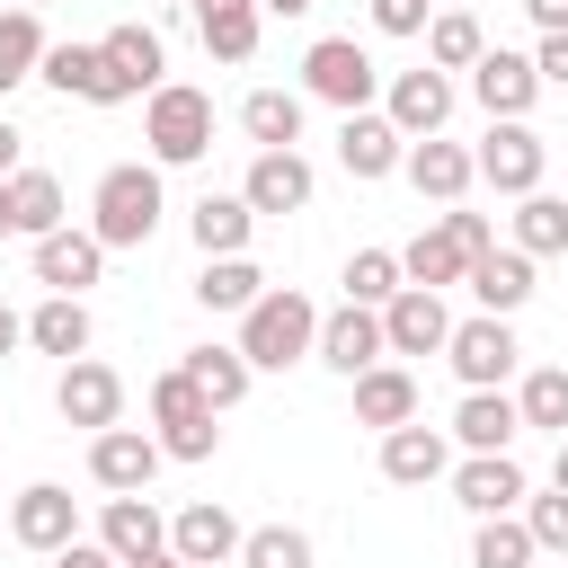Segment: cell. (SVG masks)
<instances>
[{
  "label": "cell",
  "instance_id": "cell-57",
  "mask_svg": "<svg viewBox=\"0 0 568 568\" xmlns=\"http://www.w3.org/2000/svg\"><path fill=\"white\" fill-rule=\"evenodd\" d=\"M178 568H186V559H178Z\"/></svg>",
  "mask_w": 568,
  "mask_h": 568
},
{
  "label": "cell",
  "instance_id": "cell-3",
  "mask_svg": "<svg viewBox=\"0 0 568 568\" xmlns=\"http://www.w3.org/2000/svg\"><path fill=\"white\" fill-rule=\"evenodd\" d=\"M142 142H151L160 169L204 160V151H213V98H204L195 80H160V89L142 98Z\"/></svg>",
  "mask_w": 568,
  "mask_h": 568
},
{
  "label": "cell",
  "instance_id": "cell-26",
  "mask_svg": "<svg viewBox=\"0 0 568 568\" xmlns=\"http://www.w3.org/2000/svg\"><path fill=\"white\" fill-rule=\"evenodd\" d=\"M98 541L115 550V559H151V550H169V515L133 488V497H106L98 506Z\"/></svg>",
  "mask_w": 568,
  "mask_h": 568
},
{
  "label": "cell",
  "instance_id": "cell-25",
  "mask_svg": "<svg viewBox=\"0 0 568 568\" xmlns=\"http://www.w3.org/2000/svg\"><path fill=\"white\" fill-rule=\"evenodd\" d=\"M408 417H417V373L390 364V355L364 364V373H355V426H382V435H390V426H408Z\"/></svg>",
  "mask_w": 568,
  "mask_h": 568
},
{
  "label": "cell",
  "instance_id": "cell-21",
  "mask_svg": "<svg viewBox=\"0 0 568 568\" xmlns=\"http://www.w3.org/2000/svg\"><path fill=\"white\" fill-rule=\"evenodd\" d=\"M399 151H408V133H399L390 115H373V106H355V115L337 124V169H346V178H390Z\"/></svg>",
  "mask_w": 568,
  "mask_h": 568
},
{
  "label": "cell",
  "instance_id": "cell-44",
  "mask_svg": "<svg viewBox=\"0 0 568 568\" xmlns=\"http://www.w3.org/2000/svg\"><path fill=\"white\" fill-rule=\"evenodd\" d=\"M426 18H435V0H373L382 36H426Z\"/></svg>",
  "mask_w": 568,
  "mask_h": 568
},
{
  "label": "cell",
  "instance_id": "cell-38",
  "mask_svg": "<svg viewBox=\"0 0 568 568\" xmlns=\"http://www.w3.org/2000/svg\"><path fill=\"white\" fill-rule=\"evenodd\" d=\"M44 18L36 9H0V98L18 89V80H36V62H44Z\"/></svg>",
  "mask_w": 568,
  "mask_h": 568
},
{
  "label": "cell",
  "instance_id": "cell-16",
  "mask_svg": "<svg viewBox=\"0 0 568 568\" xmlns=\"http://www.w3.org/2000/svg\"><path fill=\"white\" fill-rule=\"evenodd\" d=\"M36 80H44V89H62V98H80V106H124V89H115V71H106V53H98V44H44Z\"/></svg>",
  "mask_w": 568,
  "mask_h": 568
},
{
  "label": "cell",
  "instance_id": "cell-40",
  "mask_svg": "<svg viewBox=\"0 0 568 568\" xmlns=\"http://www.w3.org/2000/svg\"><path fill=\"white\" fill-rule=\"evenodd\" d=\"M541 550H532V532H524V515H479V532H470V568H532Z\"/></svg>",
  "mask_w": 568,
  "mask_h": 568
},
{
  "label": "cell",
  "instance_id": "cell-49",
  "mask_svg": "<svg viewBox=\"0 0 568 568\" xmlns=\"http://www.w3.org/2000/svg\"><path fill=\"white\" fill-rule=\"evenodd\" d=\"M18 346H27V320H18V311H9V302H0V364H9V355H18Z\"/></svg>",
  "mask_w": 568,
  "mask_h": 568
},
{
  "label": "cell",
  "instance_id": "cell-17",
  "mask_svg": "<svg viewBox=\"0 0 568 568\" xmlns=\"http://www.w3.org/2000/svg\"><path fill=\"white\" fill-rule=\"evenodd\" d=\"M470 98H479L488 115H532V98H541V71H532V53H506V44H488V53L470 62Z\"/></svg>",
  "mask_w": 568,
  "mask_h": 568
},
{
  "label": "cell",
  "instance_id": "cell-37",
  "mask_svg": "<svg viewBox=\"0 0 568 568\" xmlns=\"http://www.w3.org/2000/svg\"><path fill=\"white\" fill-rule=\"evenodd\" d=\"M515 417L541 426V435H568V364H532L515 382Z\"/></svg>",
  "mask_w": 568,
  "mask_h": 568
},
{
  "label": "cell",
  "instance_id": "cell-28",
  "mask_svg": "<svg viewBox=\"0 0 568 568\" xmlns=\"http://www.w3.org/2000/svg\"><path fill=\"white\" fill-rule=\"evenodd\" d=\"M186 9H195V36H204L213 62H248L257 53V18H266L257 0H186Z\"/></svg>",
  "mask_w": 568,
  "mask_h": 568
},
{
  "label": "cell",
  "instance_id": "cell-54",
  "mask_svg": "<svg viewBox=\"0 0 568 568\" xmlns=\"http://www.w3.org/2000/svg\"><path fill=\"white\" fill-rule=\"evenodd\" d=\"M0 240H18V231H9V178H0Z\"/></svg>",
  "mask_w": 568,
  "mask_h": 568
},
{
  "label": "cell",
  "instance_id": "cell-51",
  "mask_svg": "<svg viewBox=\"0 0 568 568\" xmlns=\"http://www.w3.org/2000/svg\"><path fill=\"white\" fill-rule=\"evenodd\" d=\"M257 9H266V18H311L320 0H257Z\"/></svg>",
  "mask_w": 568,
  "mask_h": 568
},
{
  "label": "cell",
  "instance_id": "cell-45",
  "mask_svg": "<svg viewBox=\"0 0 568 568\" xmlns=\"http://www.w3.org/2000/svg\"><path fill=\"white\" fill-rule=\"evenodd\" d=\"M435 222H444V231H453V240H462L470 257H479V248H497V231H488V213H462V204H453V213H435Z\"/></svg>",
  "mask_w": 568,
  "mask_h": 568
},
{
  "label": "cell",
  "instance_id": "cell-33",
  "mask_svg": "<svg viewBox=\"0 0 568 568\" xmlns=\"http://www.w3.org/2000/svg\"><path fill=\"white\" fill-rule=\"evenodd\" d=\"M186 231H195V248H204V257H240V248H248V231H257V213H248L240 195H204V204L186 213Z\"/></svg>",
  "mask_w": 568,
  "mask_h": 568
},
{
  "label": "cell",
  "instance_id": "cell-10",
  "mask_svg": "<svg viewBox=\"0 0 568 568\" xmlns=\"http://www.w3.org/2000/svg\"><path fill=\"white\" fill-rule=\"evenodd\" d=\"M444 337H453V311H444V293H426V284H399V293L382 302V346H390V355H444Z\"/></svg>",
  "mask_w": 568,
  "mask_h": 568
},
{
  "label": "cell",
  "instance_id": "cell-53",
  "mask_svg": "<svg viewBox=\"0 0 568 568\" xmlns=\"http://www.w3.org/2000/svg\"><path fill=\"white\" fill-rule=\"evenodd\" d=\"M550 488H568V435H559V462H550Z\"/></svg>",
  "mask_w": 568,
  "mask_h": 568
},
{
  "label": "cell",
  "instance_id": "cell-32",
  "mask_svg": "<svg viewBox=\"0 0 568 568\" xmlns=\"http://www.w3.org/2000/svg\"><path fill=\"white\" fill-rule=\"evenodd\" d=\"M9 231H18V240L62 231V178H53V169H18V178H9Z\"/></svg>",
  "mask_w": 568,
  "mask_h": 568
},
{
  "label": "cell",
  "instance_id": "cell-1",
  "mask_svg": "<svg viewBox=\"0 0 568 568\" xmlns=\"http://www.w3.org/2000/svg\"><path fill=\"white\" fill-rule=\"evenodd\" d=\"M311 346H320V302H311V293L266 284V293L240 311V355H248V373H284V364H302Z\"/></svg>",
  "mask_w": 568,
  "mask_h": 568
},
{
  "label": "cell",
  "instance_id": "cell-11",
  "mask_svg": "<svg viewBox=\"0 0 568 568\" xmlns=\"http://www.w3.org/2000/svg\"><path fill=\"white\" fill-rule=\"evenodd\" d=\"M27 248H36V284H44V293H89V284L106 275V240H98V231H71V222H62V231H44V240H27Z\"/></svg>",
  "mask_w": 568,
  "mask_h": 568
},
{
  "label": "cell",
  "instance_id": "cell-42",
  "mask_svg": "<svg viewBox=\"0 0 568 568\" xmlns=\"http://www.w3.org/2000/svg\"><path fill=\"white\" fill-rule=\"evenodd\" d=\"M240 568H311V532L257 524V532H240Z\"/></svg>",
  "mask_w": 568,
  "mask_h": 568
},
{
  "label": "cell",
  "instance_id": "cell-43",
  "mask_svg": "<svg viewBox=\"0 0 568 568\" xmlns=\"http://www.w3.org/2000/svg\"><path fill=\"white\" fill-rule=\"evenodd\" d=\"M524 532H532V550L568 559V488H524Z\"/></svg>",
  "mask_w": 568,
  "mask_h": 568
},
{
  "label": "cell",
  "instance_id": "cell-15",
  "mask_svg": "<svg viewBox=\"0 0 568 568\" xmlns=\"http://www.w3.org/2000/svg\"><path fill=\"white\" fill-rule=\"evenodd\" d=\"M444 470H453V435H444V426H417V417H408V426L382 435V479H390V488H435Z\"/></svg>",
  "mask_w": 568,
  "mask_h": 568
},
{
  "label": "cell",
  "instance_id": "cell-55",
  "mask_svg": "<svg viewBox=\"0 0 568 568\" xmlns=\"http://www.w3.org/2000/svg\"><path fill=\"white\" fill-rule=\"evenodd\" d=\"M0 9H53V0H0Z\"/></svg>",
  "mask_w": 568,
  "mask_h": 568
},
{
  "label": "cell",
  "instance_id": "cell-2",
  "mask_svg": "<svg viewBox=\"0 0 568 568\" xmlns=\"http://www.w3.org/2000/svg\"><path fill=\"white\" fill-rule=\"evenodd\" d=\"M160 213H169L160 160H124V169H106L98 195H89V231H98L106 248H142V240L160 231Z\"/></svg>",
  "mask_w": 568,
  "mask_h": 568
},
{
  "label": "cell",
  "instance_id": "cell-56",
  "mask_svg": "<svg viewBox=\"0 0 568 568\" xmlns=\"http://www.w3.org/2000/svg\"><path fill=\"white\" fill-rule=\"evenodd\" d=\"M435 9H470V0H435Z\"/></svg>",
  "mask_w": 568,
  "mask_h": 568
},
{
  "label": "cell",
  "instance_id": "cell-12",
  "mask_svg": "<svg viewBox=\"0 0 568 568\" xmlns=\"http://www.w3.org/2000/svg\"><path fill=\"white\" fill-rule=\"evenodd\" d=\"M9 532H18V550H62V541H80V506H71V488H53V479H36V488H18L9 497Z\"/></svg>",
  "mask_w": 568,
  "mask_h": 568
},
{
  "label": "cell",
  "instance_id": "cell-52",
  "mask_svg": "<svg viewBox=\"0 0 568 568\" xmlns=\"http://www.w3.org/2000/svg\"><path fill=\"white\" fill-rule=\"evenodd\" d=\"M115 568H178V550H151V559H115Z\"/></svg>",
  "mask_w": 568,
  "mask_h": 568
},
{
  "label": "cell",
  "instance_id": "cell-47",
  "mask_svg": "<svg viewBox=\"0 0 568 568\" xmlns=\"http://www.w3.org/2000/svg\"><path fill=\"white\" fill-rule=\"evenodd\" d=\"M53 568H115V550H106V541H62Z\"/></svg>",
  "mask_w": 568,
  "mask_h": 568
},
{
  "label": "cell",
  "instance_id": "cell-34",
  "mask_svg": "<svg viewBox=\"0 0 568 568\" xmlns=\"http://www.w3.org/2000/svg\"><path fill=\"white\" fill-rule=\"evenodd\" d=\"M178 373H186L213 408H240V399H248V355H240V346H186Z\"/></svg>",
  "mask_w": 568,
  "mask_h": 568
},
{
  "label": "cell",
  "instance_id": "cell-9",
  "mask_svg": "<svg viewBox=\"0 0 568 568\" xmlns=\"http://www.w3.org/2000/svg\"><path fill=\"white\" fill-rule=\"evenodd\" d=\"M160 462H169V453H160V435H142V426H98V435H89V479H98L106 497L151 488Z\"/></svg>",
  "mask_w": 568,
  "mask_h": 568
},
{
  "label": "cell",
  "instance_id": "cell-41",
  "mask_svg": "<svg viewBox=\"0 0 568 568\" xmlns=\"http://www.w3.org/2000/svg\"><path fill=\"white\" fill-rule=\"evenodd\" d=\"M399 284H408V275H399V248H355V257H346V302L382 311Z\"/></svg>",
  "mask_w": 568,
  "mask_h": 568
},
{
  "label": "cell",
  "instance_id": "cell-22",
  "mask_svg": "<svg viewBox=\"0 0 568 568\" xmlns=\"http://www.w3.org/2000/svg\"><path fill=\"white\" fill-rule=\"evenodd\" d=\"M399 169H408V186H417V195H435V204H462V195L479 186L470 151H462V142H444V133L408 142V151H399Z\"/></svg>",
  "mask_w": 568,
  "mask_h": 568
},
{
  "label": "cell",
  "instance_id": "cell-35",
  "mask_svg": "<svg viewBox=\"0 0 568 568\" xmlns=\"http://www.w3.org/2000/svg\"><path fill=\"white\" fill-rule=\"evenodd\" d=\"M266 293V275H257V257L240 248V257H204V275H195V302L204 311H248Z\"/></svg>",
  "mask_w": 568,
  "mask_h": 568
},
{
  "label": "cell",
  "instance_id": "cell-4",
  "mask_svg": "<svg viewBox=\"0 0 568 568\" xmlns=\"http://www.w3.org/2000/svg\"><path fill=\"white\" fill-rule=\"evenodd\" d=\"M213 417H222V408H213L178 364L151 382V426H160V453H169V462H213V444H222Z\"/></svg>",
  "mask_w": 568,
  "mask_h": 568
},
{
  "label": "cell",
  "instance_id": "cell-13",
  "mask_svg": "<svg viewBox=\"0 0 568 568\" xmlns=\"http://www.w3.org/2000/svg\"><path fill=\"white\" fill-rule=\"evenodd\" d=\"M169 550H178L186 568H222V559H240V515H231L222 497H195V506L169 515Z\"/></svg>",
  "mask_w": 568,
  "mask_h": 568
},
{
  "label": "cell",
  "instance_id": "cell-46",
  "mask_svg": "<svg viewBox=\"0 0 568 568\" xmlns=\"http://www.w3.org/2000/svg\"><path fill=\"white\" fill-rule=\"evenodd\" d=\"M532 71H541V89H568V27H559V36H541Z\"/></svg>",
  "mask_w": 568,
  "mask_h": 568
},
{
  "label": "cell",
  "instance_id": "cell-31",
  "mask_svg": "<svg viewBox=\"0 0 568 568\" xmlns=\"http://www.w3.org/2000/svg\"><path fill=\"white\" fill-rule=\"evenodd\" d=\"M399 275H408V284H426V293H444V284H462V275H470V248H462L444 222H426V231L399 248Z\"/></svg>",
  "mask_w": 568,
  "mask_h": 568
},
{
  "label": "cell",
  "instance_id": "cell-29",
  "mask_svg": "<svg viewBox=\"0 0 568 568\" xmlns=\"http://www.w3.org/2000/svg\"><path fill=\"white\" fill-rule=\"evenodd\" d=\"M27 346H36V355H62V364L89 355V302H80V293H44V302L27 311Z\"/></svg>",
  "mask_w": 568,
  "mask_h": 568
},
{
  "label": "cell",
  "instance_id": "cell-8",
  "mask_svg": "<svg viewBox=\"0 0 568 568\" xmlns=\"http://www.w3.org/2000/svg\"><path fill=\"white\" fill-rule=\"evenodd\" d=\"M53 408H62V426H115L124 417V373L115 364H98V355H71L62 364V382H53Z\"/></svg>",
  "mask_w": 568,
  "mask_h": 568
},
{
  "label": "cell",
  "instance_id": "cell-39",
  "mask_svg": "<svg viewBox=\"0 0 568 568\" xmlns=\"http://www.w3.org/2000/svg\"><path fill=\"white\" fill-rule=\"evenodd\" d=\"M479 53H488V36H479L470 9H435V18H426V62H435V71H470Z\"/></svg>",
  "mask_w": 568,
  "mask_h": 568
},
{
  "label": "cell",
  "instance_id": "cell-48",
  "mask_svg": "<svg viewBox=\"0 0 568 568\" xmlns=\"http://www.w3.org/2000/svg\"><path fill=\"white\" fill-rule=\"evenodd\" d=\"M524 18H532L541 36H559V27H568V0H524Z\"/></svg>",
  "mask_w": 568,
  "mask_h": 568
},
{
  "label": "cell",
  "instance_id": "cell-30",
  "mask_svg": "<svg viewBox=\"0 0 568 568\" xmlns=\"http://www.w3.org/2000/svg\"><path fill=\"white\" fill-rule=\"evenodd\" d=\"M240 133L257 151H293L302 142V89H248L240 98Z\"/></svg>",
  "mask_w": 568,
  "mask_h": 568
},
{
  "label": "cell",
  "instance_id": "cell-20",
  "mask_svg": "<svg viewBox=\"0 0 568 568\" xmlns=\"http://www.w3.org/2000/svg\"><path fill=\"white\" fill-rule=\"evenodd\" d=\"M98 53H106V71H115V89H124V98H151V89H160V71H169L160 27H133V18H124V27H106V36H98Z\"/></svg>",
  "mask_w": 568,
  "mask_h": 568
},
{
  "label": "cell",
  "instance_id": "cell-7",
  "mask_svg": "<svg viewBox=\"0 0 568 568\" xmlns=\"http://www.w3.org/2000/svg\"><path fill=\"white\" fill-rule=\"evenodd\" d=\"M541 160H550V151H541V133H532L524 115H488V142L470 151V169H479L497 195H532V186H541Z\"/></svg>",
  "mask_w": 568,
  "mask_h": 568
},
{
  "label": "cell",
  "instance_id": "cell-23",
  "mask_svg": "<svg viewBox=\"0 0 568 568\" xmlns=\"http://www.w3.org/2000/svg\"><path fill=\"white\" fill-rule=\"evenodd\" d=\"M462 453H515V435H524V417H515V390H462V408H453V426H444Z\"/></svg>",
  "mask_w": 568,
  "mask_h": 568
},
{
  "label": "cell",
  "instance_id": "cell-27",
  "mask_svg": "<svg viewBox=\"0 0 568 568\" xmlns=\"http://www.w3.org/2000/svg\"><path fill=\"white\" fill-rule=\"evenodd\" d=\"M462 284L479 293V311H497V320H515V311L532 302V257H524V248H479Z\"/></svg>",
  "mask_w": 568,
  "mask_h": 568
},
{
  "label": "cell",
  "instance_id": "cell-18",
  "mask_svg": "<svg viewBox=\"0 0 568 568\" xmlns=\"http://www.w3.org/2000/svg\"><path fill=\"white\" fill-rule=\"evenodd\" d=\"M382 115L408 133V142H426V133H444V115H453V80L426 62V71H399L390 89H382Z\"/></svg>",
  "mask_w": 568,
  "mask_h": 568
},
{
  "label": "cell",
  "instance_id": "cell-24",
  "mask_svg": "<svg viewBox=\"0 0 568 568\" xmlns=\"http://www.w3.org/2000/svg\"><path fill=\"white\" fill-rule=\"evenodd\" d=\"M524 488H532V479H524V462H515V453H470V462L453 470V497H462L470 515H515V506H524Z\"/></svg>",
  "mask_w": 568,
  "mask_h": 568
},
{
  "label": "cell",
  "instance_id": "cell-50",
  "mask_svg": "<svg viewBox=\"0 0 568 568\" xmlns=\"http://www.w3.org/2000/svg\"><path fill=\"white\" fill-rule=\"evenodd\" d=\"M18 142H27V133H18L9 115H0V178H18Z\"/></svg>",
  "mask_w": 568,
  "mask_h": 568
},
{
  "label": "cell",
  "instance_id": "cell-5",
  "mask_svg": "<svg viewBox=\"0 0 568 568\" xmlns=\"http://www.w3.org/2000/svg\"><path fill=\"white\" fill-rule=\"evenodd\" d=\"M302 98H320V106L355 115V106H373V98H382V71H373V53H364L355 36H320V44L302 53Z\"/></svg>",
  "mask_w": 568,
  "mask_h": 568
},
{
  "label": "cell",
  "instance_id": "cell-36",
  "mask_svg": "<svg viewBox=\"0 0 568 568\" xmlns=\"http://www.w3.org/2000/svg\"><path fill=\"white\" fill-rule=\"evenodd\" d=\"M515 248L524 257H559L568 248V195H515Z\"/></svg>",
  "mask_w": 568,
  "mask_h": 568
},
{
  "label": "cell",
  "instance_id": "cell-14",
  "mask_svg": "<svg viewBox=\"0 0 568 568\" xmlns=\"http://www.w3.org/2000/svg\"><path fill=\"white\" fill-rule=\"evenodd\" d=\"M311 355H320L328 373H346V382H355L364 364H382V355H390V346H382V311H364V302H337V311L320 320V346H311Z\"/></svg>",
  "mask_w": 568,
  "mask_h": 568
},
{
  "label": "cell",
  "instance_id": "cell-19",
  "mask_svg": "<svg viewBox=\"0 0 568 568\" xmlns=\"http://www.w3.org/2000/svg\"><path fill=\"white\" fill-rule=\"evenodd\" d=\"M311 186H320V178H311L302 151H257L248 178H240V204H248V213H302Z\"/></svg>",
  "mask_w": 568,
  "mask_h": 568
},
{
  "label": "cell",
  "instance_id": "cell-6",
  "mask_svg": "<svg viewBox=\"0 0 568 568\" xmlns=\"http://www.w3.org/2000/svg\"><path fill=\"white\" fill-rule=\"evenodd\" d=\"M444 355H453L462 390H506V382H515V364H524V346H515V328H506L497 311H479V320H453Z\"/></svg>",
  "mask_w": 568,
  "mask_h": 568
}]
</instances>
